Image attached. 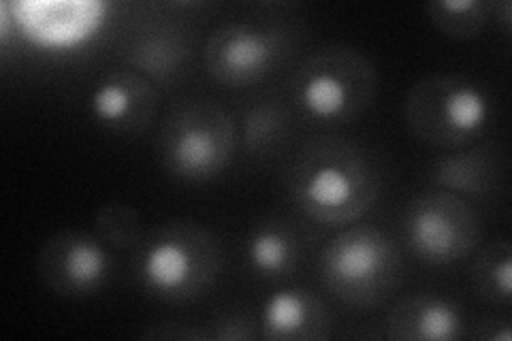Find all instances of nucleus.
Segmentation results:
<instances>
[{"label": "nucleus", "mask_w": 512, "mask_h": 341, "mask_svg": "<svg viewBox=\"0 0 512 341\" xmlns=\"http://www.w3.org/2000/svg\"><path fill=\"white\" fill-rule=\"evenodd\" d=\"M489 118V96L461 75L423 77L406 96L410 131L436 148H466L485 131Z\"/></svg>", "instance_id": "nucleus-6"}, {"label": "nucleus", "mask_w": 512, "mask_h": 341, "mask_svg": "<svg viewBox=\"0 0 512 341\" xmlns=\"http://www.w3.org/2000/svg\"><path fill=\"white\" fill-rule=\"evenodd\" d=\"M318 278L335 299L370 310L387 301L402 278L391 237L374 224H348L318 256Z\"/></svg>", "instance_id": "nucleus-2"}, {"label": "nucleus", "mask_w": 512, "mask_h": 341, "mask_svg": "<svg viewBox=\"0 0 512 341\" xmlns=\"http://www.w3.org/2000/svg\"><path fill=\"white\" fill-rule=\"evenodd\" d=\"M92 116L118 133H143L158 111V90L133 69L107 73L90 94Z\"/></svg>", "instance_id": "nucleus-11"}, {"label": "nucleus", "mask_w": 512, "mask_h": 341, "mask_svg": "<svg viewBox=\"0 0 512 341\" xmlns=\"http://www.w3.org/2000/svg\"><path fill=\"white\" fill-rule=\"evenodd\" d=\"M402 233L419 261L451 265L472 254L480 237V224L466 199L431 188L416 194L406 205Z\"/></svg>", "instance_id": "nucleus-7"}, {"label": "nucleus", "mask_w": 512, "mask_h": 341, "mask_svg": "<svg viewBox=\"0 0 512 341\" xmlns=\"http://www.w3.org/2000/svg\"><path fill=\"white\" fill-rule=\"evenodd\" d=\"M495 5L487 0H436L427 7L429 20L451 39H472L489 22Z\"/></svg>", "instance_id": "nucleus-18"}, {"label": "nucleus", "mask_w": 512, "mask_h": 341, "mask_svg": "<svg viewBox=\"0 0 512 341\" xmlns=\"http://www.w3.org/2000/svg\"><path fill=\"white\" fill-rule=\"evenodd\" d=\"M463 333V314L451 299L412 295L387 318V337L395 341H455Z\"/></svg>", "instance_id": "nucleus-13"}, {"label": "nucleus", "mask_w": 512, "mask_h": 341, "mask_svg": "<svg viewBox=\"0 0 512 341\" xmlns=\"http://www.w3.org/2000/svg\"><path fill=\"white\" fill-rule=\"evenodd\" d=\"M282 37L274 28L227 22L212 30L205 43V69L218 84L252 86L276 69Z\"/></svg>", "instance_id": "nucleus-8"}, {"label": "nucleus", "mask_w": 512, "mask_h": 341, "mask_svg": "<svg viewBox=\"0 0 512 341\" xmlns=\"http://www.w3.org/2000/svg\"><path fill=\"white\" fill-rule=\"evenodd\" d=\"M248 263L250 267L265 275V278H280L295 267L299 258V241L286 224L269 220L256 224V229L248 237Z\"/></svg>", "instance_id": "nucleus-16"}, {"label": "nucleus", "mask_w": 512, "mask_h": 341, "mask_svg": "<svg viewBox=\"0 0 512 341\" xmlns=\"http://www.w3.org/2000/svg\"><path fill=\"white\" fill-rule=\"evenodd\" d=\"M190 50L180 35L150 30L126 47L124 60L133 71L148 77L154 86H171L184 73Z\"/></svg>", "instance_id": "nucleus-15"}, {"label": "nucleus", "mask_w": 512, "mask_h": 341, "mask_svg": "<svg viewBox=\"0 0 512 341\" xmlns=\"http://www.w3.org/2000/svg\"><path fill=\"white\" fill-rule=\"evenodd\" d=\"M493 11H495V15H498V18H500V22H502V26H504V32L508 35L510 26H512V5L506 0V3H502L500 7H495Z\"/></svg>", "instance_id": "nucleus-22"}, {"label": "nucleus", "mask_w": 512, "mask_h": 341, "mask_svg": "<svg viewBox=\"0 0 512 341\" xmlns=\"http://www.w3.org/2000/svg\"><path fill=\"white\" fill-rule=\"evenodd\" d=\"M286 182L301 214L329 229H344L363 218L380 190L372 158L357 143L340 137L303 145Z\"/></svg>", "instance_id": "nucleus-1"}, {"label": "nucleus", "mask_w": 512, "mask_h": 341, "mask_svg": "<svg viewBox=\"0 0 512 341\" xmlns=\"http://www.w3.org/2000/svg\"><path fill=\"white\" fill-rule=\"evenodd\" d=\"M237 148V124L214 101H182L163 122L158 156L169 175L184 182H210L229 167Z\"/></svg>", "instance_id": "nucleus-5"}, {"label": "nucleus", "mask_w": 512, "mask_h": 341, "mask_svg": "<svg viewBox=\"0 0 512 341\" xmlns=\"http://www.w3.org/2000/svg\"><path fill=\"white\" fill-rule=\"evenodd\" d=\"M331 335L325 305L303 288L269 295L261 310V337L267 341H323Z\"/></svg>", "instance_id": "nucleus-12"}, {"label": "nucleus", "mask_w": 512, "mask_h": 341, "mask_svg": "<svg viewBox=\"0 0 512 341\" xmlns=\"http://www.w3.org/2000/svg\"><path fill=\"white\" fill-rule=\"evenodd\" d=\"M256 337V329L254 324L239 314H231V316H222L212 331V339L216 341H250Z\"/></svg>", "instance_id": "nucleus-21"}, {"label": "nucleus", "mask_w": 512, "mask_h": 341, "mask_svg": "<svg viewBox=\"0 0 512 341\" xmlns=\"http://www.w3.org/2000/svg\"><path fill=\"white\" fill-rule=\"evenodd\" d=\"M15 28L43 50H75L86 45L107 20L101 0H13Z\"/></svg>", "instance_id": "nucleus-9"}, {"label": "nucleus", "mask_w": 512, "mask_h": 341, "mask_svg": "<svg viewBox=\"0 0 512 341\" xmlns=\"http://www.w3.org/2000/svg\"><path fill=\"white\" fill-rule=\"evenodd\" d=\"M502 160L493 145H474V148L446 154L429 169V182L440 190L459 197L480 199L500 186Z\"/></svg>", "instance_id": "nucleus-14"}, {"label": "nucleus", "mask_w": 512, "mask_h": 341, "mask_svg": "<svg viewBox=\"0 0 512 341\" xmlns=\"http://www.w3.org/2000/svg\"><path fill=\"white\" fill-rule=\"evenodd\" d=\"M286 133V116L278 103H252L242 116V148L248 156L276 150Z\"/></svg>", "instance_id": "nucleus-19"}, {"label": "nucleus", "mask_w": 512, "mask_h": 341, "mask_svg": "<svg viewBox=\"0 0 512 341\" xmlns=\"http://www.w3.org/2000/svg\"><path fill=\"white\" fill-rule=\"evenodd\" d=\"M37 273L54 295L84 299L99 292L111 273V256L99 237L62 231L45 241Z\"/></svg>", "instance_id": "nucleus-10"}, {"label": "nucleus", "mask_w": 512, "mask_h": 341, "mask_svg": "<svg viewBox=\"0 0 512 341\" xmlns=\"http://www.w3.org/2000/svg\"><path fill=\"white\" fill-rule=\"evenodd\" d=\"M376 84L374 64L359 50L325 45L301 62L291 92L303 118L314 124H344L370 107Z\"/></svg>", "instance_id": "nucleus-4"}, {"label": "nucleus", "mask_w": 512, "mask_h": 341, "mask_svg": "<svg viewBox=\"0 0 512 341\" xmlns=\"http://www.w3.org/2000/svg\"><path fill=\"white\" fill-rule=\"evenodd\" d=\"M137 278L154 297L182 303L201 297L218 280V239L195 222H171L141 241Z\"/></svg>", "instance_id": "nucleus-3"}, {"label": "nucleus", "mask_w": 512, "mask_h": 341, "mask_svg": "<svg viewBox=\"0 0 512 341\" xmlns=\"http://www.w3.org/2000/svg\"><path fill=\"white\" fill-rule=\"evenodd\" d=\"M94 231L105 246L131 250L143 241L141 214L126 203H105L94 216Z\"/></svg>", "instance_id": "nucleus-20"}, {"label": "nucleus", "mask_w": 512, "mask_h": 341, "mask_svg": "<svg viewBox=\"0 0 512 341\" xmlns=\"http://www.w3.org/2000/svg\"><path fill=\"white\" fill-rule=\"evenodd\" d=\"M472 282L476 295L495 305H506L512 299V246L506 239L493 241L478 254Z\"/></svg>", "instance_id": "nucleus-17"}]
</instances>
